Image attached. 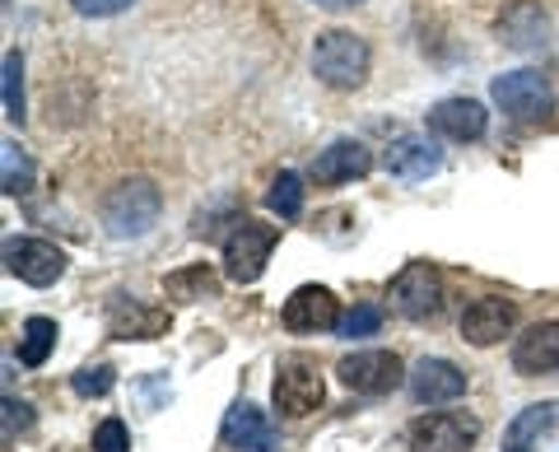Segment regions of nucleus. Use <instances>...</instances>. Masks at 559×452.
<instances>
[{"label":"nucleus","instance_id":"obj_1","mask_svg":"<svg viewBox=\"0 0 559 452\" xmlns=\"http://www.w3.org/2000/svg\"><path fill=\"white\" fill-rule=\"evenodd\" d=\"M369 61L373 51L359 33L349 28H326L312 43V75H318L326 90H359L369 80Z\"/></svg>","mask_w":559,"mask_h":452},{"label":"nucleus","instance_id":"obj_2","mask_svg":"<svg viewBox=\"0 0 559 452\" xmlns=\"http://www.w3.org/2000/svg\"><path fill=\"white\" fill-rule=\"evenodd\" d=\"M164 215V197L159 187L150 178H131L108 191V201H103V224H108L112 238H140L150 234L154 224Z\"/></svg>","mask_w":559,"mask_h":452},{"label":"nucleus","instance_id":"obj_3","mask_svg":"<svg viewBox=\"0 0 559 452\" xmlns=\"http://www.w3.org/2000/svg\"><path fill=\"white\" fill-rule=\"evenodd\" d=\"M280 242V229L275 224H257V219H238V229L224 238V275H229L234 285H252L261 281V271H266L271 252Z\"/></svg>","mask_w":559,"mask_h":452},{"label":"nucleus","instance_id":"obj_4","mask_svg":"<svg viewBox=\"0 0 559 452\" xmlns=\"http://www.w3.org/2000/svg\"><path fill=\"white\" fill-rule=\"evenodd\" d=\"M489 98H495L513 121H540V117L555 112L550 80L536 75V71H509V75H499L495 84H489Z\"/></svg>","mask_w":559,"mask_h":452},{"label":"nucleus","instance_id":"obj_5","mask_svg":"<svg viewBox=\"0 0 559 452\" xmlns=\"http://www.w3.org/2000/svg\"><path fill=\"white\" fill-rule=\"evenodd\" d=\"M336 373L349 392H359V396H388L396 392L401 382H406L411 373L401 369V359L396 350H359V355H345L336 364Z\"/></svg>","mask_w":559,"mask_h":452},{"label":"nucleus","instance_id":"obj_6","mask_svg":"<svg viewBox=\"0 0 559 452\" xmlns=\"http://www.w3.org/2000/svg\"><path fill=\"white\" fill-rule=\"evenodd\" d=\"M322 396H326V382H322V373L312 369V364H304V359L280 364L275 388H271V402H275L280 415H289V420H304V415H312V411L322 406Z\"/></svg>","mask_w":559,"mask_h":452},{"label":"nucleus","instance_id":"obj_7","mask_svg":"<svg viewBox=\"0 0 559 452\" xmlns=\"http://www.w3.org/2000/svg\"><path fill=\"white\" fill-rule=\"evenodd\" d=\"M5 266H10V275H20L24 285L47 289L66 275V252L47 238H10L5 242Z\"/></svg>","mask_w":559,"mask_h":452},{"label":"nucleus","instance_id":"obj_8","mask_svg":"<svg viewBox=\"0 0 559 452\" xmlns=\"http://www.w3.org/2000/svg\"><path fill=\"white\" fill-rule=\"evenodd\" d=\"M476 439H480V425L462 411H433V415H419L411 425L415 452H471Z\"/></svg>","mask_w":559,"mask_h":452},{"label":"nucleus","instance_id":"obj_9","mask_svg":"<svg viewBox=\"0 0 559 452\" xmlns=\"http://www.w3.org/2000/svg\"><path fill=\"white\" fill-rule=\"evenodd\" d=\"M392 304H396L401 318H411V322L433 318V312H439V304H443L439 271H433L429 262L401 266V271H396V281H392Z\"/></svg>","mask_w":559,"mask_h":452},{"label":"nucleus","instance_id":"obj_10","mask_svg":"<svg viewBox=\"0 0 559 452\" xmlns=\"http://www.w3.org/2000/svg\"><path fill=\"white\" fill-rule=\"evenodd\" d=\"M280 322L289 326V332L299 336H318V332H336L341 322V304L336 294H331L326 285H299L285 299V312H280Z\"/></svg>","mask_w":559,"mask_h":452},{"label":"nucleus","instance_id":"obj_11","mask_svg":"<svg viewBox=\"0 0 559 452\" xmlns=\"http://www.w3.org/2000/svg\"><path fill=\"white\" fill-rule=\"evenodd\" d=\"M406 388L419 406H448L466 396V373L452 359H419L406 378Z\"/></svg>","mask_w":559,"mask_h":452},{"label":"nucleus","instance_id":"obj_12","mask_svg":"<svg viewBox=\"0 0 559 452\" xmlns=\"http://www.w3.org/2000/svg\"><path fill=\"white\" fill-rule=\"evenodd\" d=\"M224 443L238 452H280V433L266 420V411H257L252 402H238L224 415Z\"/></svg>","mask_w":559,"mask_h":452},{"label":"nucleus","instance_id":"obj_13","mask_svg":"<svg viewBox=\"0 0 559 452\" xmlns=\"http://www.w3.org/2000/svg\"><path fill=\"white\" fill-rule=\"evenodd\" d=\"M513 322H518V304H509V299H476L466 312H462V336L471 341V345H499L503 336L513 332Z\"/></svg>","mask_w":559,"mask_h":452},{"label":"nucleus","instance_id":"obj_14","mask_svg":"<svg viewBox=\"0 0 559 452\" xmlns=\"http://www.w3.org/2000/svg\"><path fill=\"white\" fill-rule=\"evenodd\" d=\"M429 127L439 135H448V141L466 145V141H480V135L489 131V112L476 98H443L439 108L429 112Z\"/></svg>","mask_w":559,"mask_h":452},{"label":"nucleus","instance_id":"obj_15","mask_svg":"<svg viewBox=\"0 0 559 452\" xmlns=\"http://www.w3.org/2000/svg\"><path fill=\"white\" fill-rule=\"evenodd\" d=\"M513 369L527 378L559 369V322H536L513 341Z\"/></svg>","mask_w":559,"mask_h":452},{"label":"nucleus","instance_id":"obj_16","mask_svg":"<svg viewBox=\"0 0 559 452\" xmlns=\"http://www.w3.org/2000/svg\"><path fill=\"white\" fill-rule=\"evenodd\" d=\"M439 164H443V150L425 141V135H401V141H392L388 159H382V168H388L396 182H419V178H429V173H439Z\"/></svg>","mask_w":559,"mask_h":452},{"label":"nucleus","instance_id":"obj_17","mask_svg":"<svg viewBox=\"0 0 559 452\" xmlns=\"http://www.w3.org/2000/svg\"><path fill=\"white\" fill-rule=\"evenodd\" d=\"M369 168H373V154L364 150L359 141H336V145H326L318 159H312V178H318L322 187H341V182L364 178Z\"/></svg>","mask_w":559,"mask_h":452},{"label":"nucleus","instance_id":"obj_18","mask_svg":"<svg viewBox=\"0 0 559 452\" xmlns=\"http://www.w3.org/2000/svg\"><path fill=\"white\" fill-rule=\"evenodd\" d=\"M499 33H503V43H509L513 51H540L550 43V20H546V10H540L536 0H518V5L503 10Z\"/></svg>","mask_w":559,"mask_h":452},{"label":"nucleus","instance_id":"obj_19","mask_svg":"<svg viewBox=\"0 0 559 452\" xmlns=\"http://www.w3.org/2000/svg\"><path fill=\"white\" fill-rule=\"evenodd\" d=\"M108 332L121 336V341H154V336L168 332V312L164 308H140L131 299H112Z\"/></svg>","mask_w":559,"mask_h":452},{"label":"nucleus","instance_id":"obj_20","mask_svg":"<svg viewBox=\"0 0 559 452\" xmlns=\"http://www.w3.org/2000/svg\"><path fill=\"white\" fill-rule=\"evenodd\" d=\"M555 425H559V406L555 402H536L527 411H518L513 425L503 429V452H532L546 433H555Z\"/></svg>","mask_w":559,"mask_h":452},{"label":"nucleus","instance_id":"obj_21","mask_svg":"<svg viewBox=\"0 0 559 452\" xmlns=\"http://www.w3.org/2000/svg\"><path fill=\"white\" fill-rule=\"evenodd\" d=\"M57 322L51 318H28L24 332H20V364H28V369H43V364L51 359V350H57Z\"/></svg>","mask_w":559,"mask_h":452},{"label":"nucleus","instance_id":"obj_22","mask_svg":"<svg viewBox=\"0 0 559 452\" xmlns=\"http://www.w3.org/2000/svg\"><path fill=\"white\" fill-rule=\"evenodd\" d=\"M164 289H168V299L197 304V299H215L219 281H215V271H210V266H187V271H173L164 281Z\"/></svg>","mask_w":559,"mask_h":452},{"label":"nucleus","instance_id":"obj_23","mask_svg":"<svg viewBox=\"0 0 559 452\" xmlns=\"http://www.w3.org/2000/svg\"><path fill=\"white\" fill-rule=\"evenodd\" d=\"M266 205L280 215V219H299L304 215V178L299 173H280L266 191Z\"/></svg>","mask_w":559,"mask_h":452},{"label":"nucleus","instance_id":"obj_24","mask_svg":"<svg viewBox=\"0 0 559 452\" xmlns=\"http://www.w3.org/2000/svg\"><path fill=\"white\" fill-rule=\"evenodd\" d=\"M5 117L24 121V57L5 51Z\"/></svg>","mask_w":559,"mask_h":452},{"label":"nucleus","instance_id":"obj_25","mask_svg":"<svg viewBox=\"0 0 559 452\" xmlns=\"http://www.w3.org/2000/svg\"><path fill=\"white\" fill-rule=\"evenodd\" d=\"M378 326H382V312H378V308H369V304H359V308L341 312L336 336H345V341H355V336H373Z\"/></svg>","mask_w":559,"mask_h":452},{"label":"nucleus","instance_id":"obj_26","mask_svg":"<svg viewBox=\"0 0 559 452\" xmlns=\"http://www.w3.org/2000/svg\"><path fill=\"white\" fill-rule=\"evenodd\" d=\"M0 159H5V191H10V197H24L28 182H33V168L20 154V145L5 141V145H0Z\"/></svg>","mask_w":559,"mask_h":452},{"label":"nucleus","instance_id":"obj_27","mask_svg":"<svg viewBox=\"0 0 559 452\" xmlns=\"http://www.w3.org/2000/svg\"><path fill=\"white\" fill-rule=\"evenodd\" d=\"M112 382H117V373L108 369V364H94V369H80L75 378H70V388H75L80 396H108Z\"/></svg>","mask_w":559,"mask_h":452},{"label":"nucleus","instance_id":"obj_28","mask_svg":"<svg viewBox=\"0 0 559 452\" xmlns=\"http://www.w3.org/2000/svg\"><path fill=\"white\" fill-rule=\"evenodd\" d=\"M94 452H131V433H127V425H121L117 415L94 429Z\"/></svg>","mask_w":559,"mask_h":452},{"label":"nucleus","instance_id":"obj_29","mask_svg":"<svg viewBox=\"0 0 559 452\" xmlns=\"http://www.w3.org/2000/svg\"><path fill=\"white\" fill-rule=\"evenodd\" d=\"M33 425V406L28 402H14V396H5V443H14V433Z\"/></svg>","mask_w":559,"mask_h":452},{"label":"nucleus","instance_id":"obj_30","mask_svg":"<svg viewBox=\"0 0 559 452\" xmlns=\"http://www.w3.org/2000/svg\"><path fill=\"white\" fill-rule=\"evenodd\" d=\"M70 5H75V14H90V20H108V14L131 10L135 0H70Z\"/></svg>","mask_w":559,"mask_h":452},{"label":"nucleus","instance_id":"obj_31","mask_svg":"<svg viewBox=\"0 0 559 452\" xmlns=\"http://www.w3.org/2000/svg\"><path fill=\"white\" fill-rule=\"evenodd\" d=\"M322 10H355V5H364V0H318Z\"/></svg>","mask_w":559,"mask_h":452}]
</instances>
